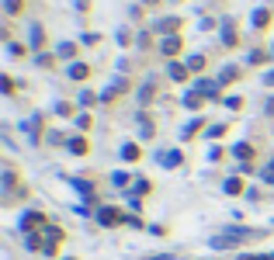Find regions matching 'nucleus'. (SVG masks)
I'll use <instances>...</instances> for the list:
<instances>
[{"instance_id":"nucleus-31","label":"nucleus","mask_w":274,"mask_h":260,"mask_svg":"<svg viewBox=\"0 0 274 260\" xmlns=\"http://www.w3.org/2000/svg\"><path fill=\"white\" fill-rule=\"evenodd\" d=\"M268 83H274V69H271V73H268Z\"/></svg>"},{"instance_id":"nucleus-30","label":"nucleus","mask_w":274,"mask_h":260,"mask_svg":"<svg viewBox=\"0 0 274 260\" xmlns=\"http://www.w3.org/2000/svg\"><path fill=\"white\" fill-rule=\"evenodd\" d=\"M268 115H274V97H271V101H268Z\"/></svg>"},{"instance_id":"nucleus-12","label":"nucleus","mask_w":274,"mask_h":260,"mask_svg":"<svg viewBox=\"0 0 274 260\" xmlns=\"http://www.w3.org/2000/svg\"><path fill=\"white\" fill-rule=\"evenodd\" d=\"M188 73H191L188 66H181V63H170V80H177V83H181V80H188Z\"/></svg>"},{"instance_id":"nucleus-26","label":"nucleus","mask_w":274,"mask_h":260,"mask_svg":"<svg viewBox=\"0 0 274 260\" xmlns=\"http://www.w3.org/2000/svg\"><path fill=\"white\" fill-rule=\"evenodd\" d=\"M24 52H28L24 45H17V42H10V56H24Z\"/></svg>"},{"instance_id":"nucleus-21","label":"nucleus","mask_w":274,"mask_h":260,"mask_svg":"<svg viewBox=\"0 0 274 260\" xmlns=\"http://www.w3.org/2000/svg\"><path fill=\"white\" fill-rule=\"evenodd\" d=\"M76 129H80V132L90 129V115H87V111H83V115H76Z\"/></svg>"},{"instance_id":"nucleus-6","label":"nucleus","mask_w":274,"mask_h":260,"mask_svg":"<svg viewBox=\"0 0 274 260\" xmlns=\"http://www.w3.org/2000/svg\"><path fill=\"white\" fill-rule=\"evenodd\" d=\"M122 160H125V163H139V160H142V146H139V142H125V146H122Z\"/></svg>"},{"instance_id":"nucleus-13","label":"nucleus","mask_w":274,"mask_h":260,"mask_svg":"<svg viewBox=\"0 0 274 260\" xmlns=\"http://www.w3.org/2000/svg\"><path fill=\"white\" fill-rule=\"evenodd\" d=\"M181 28V17H167V21H156V31H177Z\"/></svg>"},{"instance_id":"nucleus-29","label":"nucleus","mask_w":274,"mask_h":260,"mask_svg":"<svg viewBox=\"0 0 274 260\" xmlns=\"http://www.w3.org/2000/svg\"><path fill=\"white\" fill-rule=\"evenodd\" d=\"M142 3H146V7H160V0H142Z\"/></svg>"},{"instance_id":"nucleus-15","label":"nucleus","mask_w":274,"mask_h":260,"mask_svg":"<svg viewBox=\"0 0 274 260\" xmlns=\"http://www.w3.org/2000/svg\"><path fill=\"white\" fill-rule=\"evenodd\" d=\"M160 163H163V167H177V163H181V153H177V149H170V153H160Z\"/></svg>"},{"instance_id":"nucleus-28","label":"nucleus","mask_w":274,"mask_h":260,"mask_svg":"<svg viewBox=\"0 0 274 260\" xmlns=\"http://www.w3.org/2000/svg\"><path fill=\"white\" fill-rule=\"evenodd\" d=\"M264 59H268V56H264L261 49H257V52H250V63H254V66H257V63H264Z\"/></svg>"},{"instance_id":"nucleus-24","label":"nucleus","mask_w":274,"mask_h":260,"mask_svg":"<svg viewBox=\"0 0 274 260\" xmlns=\"http://www.w3.org/2000/svg\"><path fill=\"white\" fill-rule=\"evenodd\" d=\"M226 129H229V125H212L208 135H212V139H219V135H226Z\"/></svg>"},{"instance_id":"nucleus-27","label":"nucleus","mask_w":274,"mask_h":260,"mask_svg":"<svg viewBox=\"0 0 274 260\" xmlns=\"http://www.w3.org/2000/svg\"><path fill=\"white\" fill-rule=\"evenodd\" d=\"M226 104H229V108H233V111H240V108H243V97H229V101H226Z\"/></svg>"},{"instance_id":"nucleus-7","label":"nucleus","mask_w":274,"mask_h":260,"mask_svg":"<svg viewBox=\"0 0 274 260\" xmlns=\"http://www.w3.org/2000/svg\"><path fill=\"white\" fill-rule=\"evenodd\" d=\"M45 45H49V42H45V28H42V24H31V45H28V49L42 52Z\"/></svg>"},{"instance_id":"nucleus-14","label":"nucleus","mask_w":274,"mask_h":260,"mask_svg":"<svg viewBox=\"0 0 274 260\" xmlns=\"http://www.w3.org/2000/svg\"><path fill=\"white\" fill-rule=\"evenodd\" d=\"M233 80H240V69H236V66H226V69H222V76H219V83L226 87V83H233Z\"/></svg>"},{"instance_id":"nucleus-16","label":"nucleus","mask_w":274,"mask_h":260,"mask_svg":"<svg viewBox=\"0 0 274 260\" xmlns=\"http://www.w3.org/2000/svg\"><path fill=\"white\" fill-rule=\"evenodd\" d=\"M222 191H226V195H243V181H240V177H229Z\"/></svg>"},{"instance_id":"nucleus-20","label":"nucleus","mask_w":274,"mask_h":260,"mask_svg":"<svg viewBox=\"0 0 274 260\" xmlns=\"http://www.w3.org/2000/svg\"><path fill=\"white\" fill-rule=\"evenodd\" d=\"M184 104H188V108H202V104H205V101H202V97H198V94H195V90H191V94H188V97H184Z\"/></svg>"},{"instance_id":"nucleus-10","label":"nucleus","mask_w":274,"mask_h":260,"mask_svg":"<svg viewBox=\"0 0 274 260\" xmlns=\"http://www.w3.org/2000/svg\"><path fill=\"white\" fill-rule=\"evenodd\" d=\"M222 42H226V49H233L236 42H240V35H236V28H233V21L222 28Z\"/></svg>"},{"instance_id":"nucleus-18","label":"nucleus","mask_w":274,"mask_h":260,"mask_svg":"<svg viewBox=\"0 0 274 260\" xmlns=\"http://www.w3.org/2000/svg\"><path fill=\"white\" fill-rule=\"evenodd\" d=\"M188 69H191V73H202V69H205V56H191V59H188Z\"/></svg>"},{"instance_id":"nucleus-17","label":"nucleus","mask_w":274,"mask_h":260,"mask_svg":"<svg viewBox=\"0 0 274 260\" xmlns=\"http://www.w3.org/2000/svg\"><path fill=\"white\" fill-rule=\"evenodd\" d=\"M56 56H63V59H73V56H76V45H73V42H63V45L56 49Z\"/></svg>"},{"instance_id":"nucleus-25","label":"nucleus","mask_w":274,"mask_h":260,"mask_svg":"<svg viewBox=\"0 0 274 260\" xmlns=\"http://www.w3.org/2000/svg\"><path fill=\"white\" fill-rule=\"evenodd\" d=\"M80 104H83V108H90V104H94V94H90V90H83V94H80Z\"/></svg>"},{"instance_id":"nucleus-3","label":"nucleus","mask_w":274,"mask_h":260,"mask_svg":"<svg viewBox=\"0 0 274 260\" xmlns=\"http://www.w3.org/2000/svg\"><path fill=\"white\" fill-rule=\"evenodd\" d=\"M160 52H163L167 59H174V56L181 52V35H167V38L160 42Z\"/></svg>"},{"instance_id":"nucleus-23","label":"nucleus","mask_w":274,"mask_h":260,"mask_svg":"<svg viewBox=\"0 0 274 260\" xmlns=\"http://www.w3.org/2000/svg\"><path fill=\"white\" fill-rule=\"evenodd\" d=\"M202 129V118H198V122H191V125H188V129H184V139H195V132Z\"/></svg>"},{"instance_id":"nucleus-11","label":"nucleus","mask_w":274,"mask_h":260,"mask_svg":"<svg viewBox=\"0 0 274 260\" xmlns=\"http://www.w3.org/2000/svg\"><path fill=\"white\" fill-rule=\"evenodd\" d=\"M3 10H7V17H17L24 10V0H3Z\"/></svg>"},{"instance_id":"nucleus-22","label":"nucleus","mask_w":274,"mask_h":260,"mask_svg":"<svg viewBox=\"0 0 274 260\" xmlns=\"http://www.w3.org/2000/svg\"><path fill=\"white\" fill-rule=\"evenodd\" d=\"M261 177H264V181H268V184L274 188V156H271V163L264 167V174H261Z\"/></svg>"},{"instance_id":"nucleus-4","label":"nucleus","mask_w":274,"mask_h":260,"mask_svg":"<svg viewBox=\"0 0 274 260\" xmlns=\"http://www.w3.org/2000/svg\"><path fill=\"white\" fill-rule=\"evenodd\" d=\"M271 7H257V10H254V21H250V24H254V28H257V31H264V28H271Z\"/></svg>"},{"instance_id":"nucleus-19","label":"nucleus","mask_w":274,"mask_h":260,"mask_svg":"<svg viewBox=\"0 0 274 260\" xmlns=\"http://www.w3.org/2000/svg\"><path fill=\"white\" fill-rule=\"evenodd\" d=\"M35 63L49 69V66H56V56H49V52H38V56H35Z\"/></svg>"},{"instance_id":"nucleus-1","label":"nucleus","mask_w":274,"mask_h":260,"mask_svg":"<svg viewBox=\"0 0 274 260\" xmlns=\"http://www.w3.org/2000/svg\"><path fill=\"white\" fill-rule=\"evenodd\" d=\"M125 219H129V215H125L122 208H111V205H104V208L97 212V222H101L104 229H111V226H125Z\"/></svg>"},{"instance_id":"nucleus-5","label":"nucleus","mask_w":274,"mask_h":260,"mask_svg":"<svg viewBox=\"0 0 274 260\" xmlns=\"http://www.w3.org/2000/svg\"><path fill=\"white\" fill-rule=\"evenodd\" d=\"M66 149L73 156H87V153H90V142H87V135H73L66 142Z\"/></svg>"},{"instance_id":"nucleus-9","label":"nucleus","mask_w":274,"mask_h":260,"mask_svg":"<svg viewBox=\"0 0 274 260\" xmlns=\"http://www.w3.org/2000/svg\"><path fill=\"white\" fill-rule=\"evenodd\" d=\"M90 76V66L87 63H73L69 66V80H87Z\"/></svg>"},{"instance_id":"nucleus-8","label":"nucleus","mask_w":274,"mask_h":260,"mask_svg":"<svg viewBox=\"0 0 274 260\" xmlns=\"http://www.w3.org/2000/svg\"><path fill=\"white\" fill-rule=\"evenodd\" d=\"M233 153H236V156H240V160H243V163H254V156H257V149H254V146H250V142H240V146H236V149H233Z\"/></svg>"},{"instance_id":"nucleus-2","label":"nucleus","mask_w":274,"mask_h":260,"mask_svg":"<svg viewBox=\"0 0 274 260\" xmlns=\"http://www.w3.org/2000/svg\"><path fill=\"white\" fill-rule=\"evenodd\" d=\"M38 226H42V229L49 226V219H45L42 212H28V215L21 219V229H24V233H38Z\"/></svg>"}]
</instances>
